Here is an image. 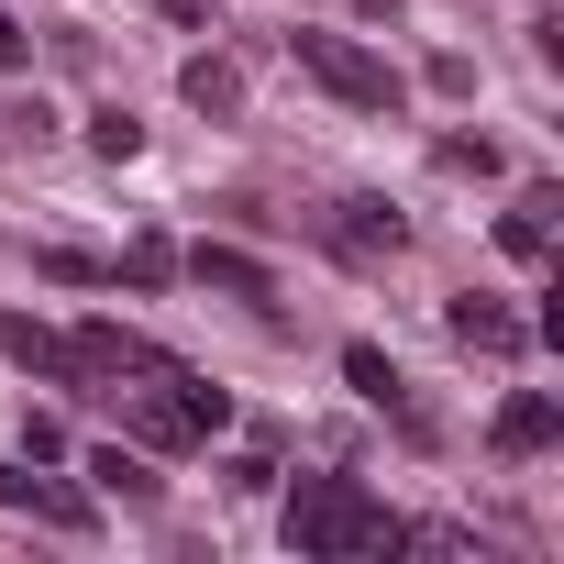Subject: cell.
Segmentation results:
<instances>
[{
    "label": "cell",
    "mask_w": 564,
    "mask_h": 564,
    "mask_svg": "<svg viewBox=\"0 0 564 564\" xmlns=\"http://www.w3.org/2000/svg\"><path fill=\"white\" fill-rule=\"evenodd\" d=\"M0 355H12V366H34V377H67V333H45L34 311H12V322H0Z\"/></svg>",
    "instance_id": "11"
},
{
    "label": "cell",
    "mask_w": 564,
    "mask_h": 564,
    "mask_svg": "<svg viewBox=\"0 0 564 564\" xmlns=\"http://www.w3.org/2000/svg\"><path fill=\"white\" fill-rule=\"evenodd\" d=\"M553 210H564V199H553V188H531V199L498 221V243H509L520 265H542V254H553Z\"/></svg>",
    "instance_id": "12"
},
{
    "label": "cell",
    "mask_w": 564,
    "mask_h": 564,
    "mask_svg": "<svg viewBox=\"0 0 564 564\" xmlns=\"http://www.w3.org/2000/svg\"><path fill=\"white\" fill-rule=\"evenodd\" d=\"M553 432H564V410H553V399H542V388H520V399H509V410H498V454H542V443H553Z\"/></svg>",
    "instance_id": "10"
},
{
    "label": "cell",
    "mask_w": 564,
    "mask_h": 564,
    "mask_svg": "<svg viewBox=\"0 0 564 564\" xmlns=\"http://www.w3.org/2000/svg\"><path fill=\"white\" fill-rule=\"evenodd\" d=\"M443 166H454V177H498V144H487V133H443Z\"/></svg>",
    "instance_id": "17"
},
{
    "label": "cell",
    "mask_w": 564,
    "mask_h": 564,
    "mask_svg": "<svg viewBox=\"0 0 564 564\" xmlns=\"http://www.w3.org/2000/svg\"><path fill=\"white\" fill-rule=\"evenodd\" d=\"M344 377H355V388H366V399H377V410H399V432H410V443H421V432H432V421H421V410H410V399H399V366H388V355H377V344H355V355H344Z\"/></svg>",
    "instance_id": "9"
},
{
    "label": "cell",
    "mask_w": 564,
    "mask_h": 564,
    "mask_svg": "<svg viewBox=\"0 0 564 564\" xmlns=\"http://www.w3.org/2000/svg\"><path fill=\"white\" fill-rule=\"evenodd\" d=\"M177 89H188V111H210V122H221V111H243V67H232V56H188V67H177Z\"/></svg>",
    "instance_id": "8"
},
{
    "label": "cell",
    "mask_w": 564,
    "mask_h": 564,
    "mask_svg": "<svg viewBox=\"0 0 564 564\" xmlns=\"http://www.w3.org/2000/svg\"><path fill=\"white\" fill-rule=\"evenodd\" d=\"M89 476H100V498H122V509H155V498H166V476H155L144 454H122V443H100Z\"/></svg>",
    "instance_id": "6"
},
{
    "label": "cell",
    "mask_w": 564,
    "mask_h": 564,
    "mask_svg": "<svg viewBox=\"0 0 564 564\" xmlns=\"http://www.w3.org/2000/svg\"><path fill=\"white\" fill-rule=\"evenodd\" d=\"M89 155L133 166V155H144V122H133V111H89Z\"/></svg>",
    "instance_id": "13"
},
{
    "label": "cell",
    "mask_w": 564,
    "mask_h": 564,
    "mask_svg": "<svg viewBox=\"0 0 564 564\" xmlns=\"http://www.w3.org/2000/svg\"><path fill=\"white\" fill-rule=\"evenodd\" d=\"M122 276H133V289H166V276H177V243H155V232H144V243L122 254Z\"/></svg>",
    "instance_id": "16"
},
{
    "label": "cell",
    "mask_w": 564,
    "mask_h": 564,
    "mask_svg": "<svg viewBox=\"0 0 564 564\" xmlns=\"http://www.w3.org/2000/svg\"><path fill=\"white\" fill-rule=\"evenodd\" d=\"M45 133H56L45 100H0V155H23V144H45Z\"/></svg>",
    "instance_id": "14"
},
{
    "label": "cell",
    "mask_w": 564,
    "mask_h": 564,
    "mask_svg": "<svg viewBox=\"0 0 564 564\" xmlns=\"http://www.w3.org/2000/svg\"><path fill=\"white\" fill-rule=\"evenodd\" d=\"M23 56H34V34H23L12 12H0V67H23Z\"/></svg>",
    "instance_id": "18"
},
{
    "label": "cell",
    "mask_w": 564,
    "mask_h": 564,
    "mask_svg": "<svg viewBox=\"0 0 564 564\" xmlns=\"http://www.w3.org/2000/svg\"><path fill=\"white\" fill-rule=\"evenodd\" d=\"M289 553H355V564H388V553H410V520H388L355 476H300L289 487Z\"/></svg>",
    "instance_id": "1"
},
{
    "label": "cell",
    "mask_w": 564,
    "mask_h": 564,
    "mask_svg": "<svg viewBox=\"0 0 564 564\" xmlns=\"http://www.w3.org/2000/svg\"><path fill=\"white\" fill-rule=\"evenodd\" d=\"M188 276H199V289H221V300H276V289H265V265H254V254H232V243H199V254H188Z\"/></svg>",
    "instance_id": "7"
},
{
    "label": "cell",
    "mask_w": 564,
    "mask_h": 564,
    "mask_svg": "<svg viewBox=\"0 0 564 564\" xmlns=\"http://www.w3.org/2000/svg\"><path fill=\"white\" fill-rule=\"evenodd\" d=\"M300 45V67L344 100V111H399V67L377 56V45H355V34H289Z\"/></svg>",
    "instance_id": "2"
},
{
    "label": "cell",
    "mask_w": 564,
    "mask_h": 564,
    "mask_svg": "<svg viewBox=\"0 0 564 564\" xmlns=\"http://www.w3.org/2000/svg\"><path fill=\"white\" fill-rule=\"evenodd\" d=\"M34 265H45V276H56V289H100V276H111V265H100V254H78V243H45V254H34Z\"/></svg>",
    "instance_id": "15"
},
{
    "label": "cell",
    "mask_w": 564,
    "mask_h": 564,
    "mask_svg": "<svg viewBox=\"0 0 564 564\" xmlns=\"http://www.w3.org/2000/svg\"><path fill=\"white\" fill-rule=\"evenodd\" d=\"M0 509H34L45 531H89V520H100V498L67 487V476H34V454H23V465H0Z\"/></svg>",
    "instance_id": "3"
},
{
    "label": "cell",
    "mask_w": 564,
    "mask_h": 564,
    "mask_svg": "<svg viewBox=\"0 0 564 564\" xmlns=\"http://www.w3.org/2000/svg\"><path fill=\"white\" fill-rule=\"evenodd\" d=\"M443 322H454V344H465V355H520V344H531V322H520L509 300H454Z\"/></svg>",
    "instance_id": "5"
},
{
    "label": "cell",
    "mask_w": 564,
    "mask_h": 564,
    "mask_svg": "<svg viewBox=\"0 0 564 564\" xmlns=\"http://www.w3.org/2000/svg\"><path fill=\"white\" fill-rule=\"evenodd\" d=\"M322 243H333L344 265H388V254L410 243V221H399L388 199H333V221H322Z\"/></svg>",
    "instance_id": "4"
}]
</instances>
